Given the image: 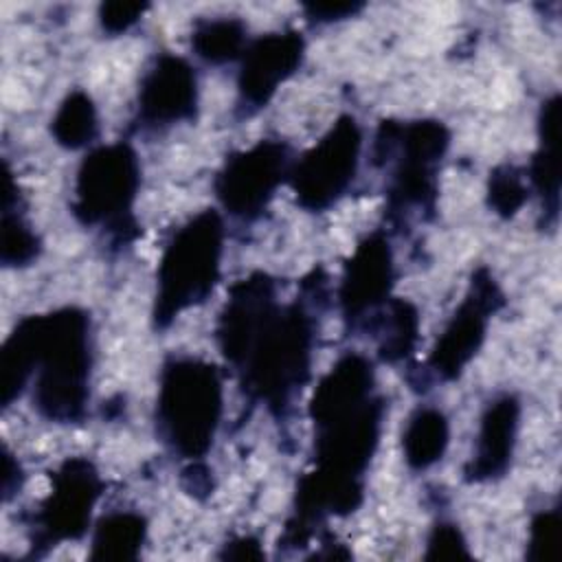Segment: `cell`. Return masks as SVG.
<instances>
[{
	"label": "cell",
	"instance_id": "d6986e66",
	"mask_svg": "<svg viewBox=\"0 0 562 562\" xmlns=\"http://www.w3.org/2000/svg\"><path fill=\"white\" fill-rule=\"evenodd\" d=\"M378 342V360L397 364L415 353L419 340V310L408 299L393 296L364 327Z\"/></svg>",
	"mask_w": 562,
	"mask_h": 562
},
{
	"label": "cell",
	"instance_id": "6da1fadb",
	"mask_svg": "<svg viewBox=\"0 0 562 562\" xmlns=\"http://www.w3.org/2000/svg\"><path fill=\"white\" fill-rule=\"evenodd\" d=\"M329 299V277L310 270L299 294L281 303L277 279L263 270L231 285L215 321V340L233 369L248 406H263L285 428L296 400L312 378L321 316Z\"/></svg>",
	"mask_w": 562,
	"mask_h": 562
},
{
	"label": "cell",
	"instance_id": "8992f818",
	"mask_svg": "<svg viewBox=\"0 0 562 562\" xmlns=\"http://www.w3.org/2000/svg\"><path fill=\"white\" fill-rule=\"evenodd\" d=\"M224 220L220 211L204 209L171 231L156 268L151 327L162 331L173 321L202 305L222 277Z\"/></svg>",
	"mask_w": 562,
	"mask_h": 562
},
{
	"label": "cell",
	"instance_id": "ac0fdd59",
	"mask_svg": "<svg viewBox=\"0 0 562 562\" xmlns=\"http://www.w3.org/2000/svg\"><path fill=\"white\" fill-rule=\"evenodd\" d=\"M149 522L136 509H112L92 527L90 553L92 562H134L147 542Z\"/></svg>",
	"mask_w": 562,
	"mask_h": 562
},
{
	"label": "cell",
	"instance_id": "52a82bcc",
	"mask_svg": "<svg viewBox=\"0 0 562 562\" xmlns=\"http://www.w3.org/2000/svg\"><path fill=\"white\" fill-rule=\"evenodd\" d=\"M140 191V162L127 140L94 145L81 158L70 213L83 228H97L110 250H125L143 235L134 215Z\"/></svg>",
	"mask_w": 562,
	"mask_h": 562
},
{
	"label": "cell",
	"instance_id": "4fadbf2b",
	"mask_svg": "<svg viewBox=\"0 0 562 562\" xmlns=\"http://www.w3.org/2000/svg\"><path fill=\"white\" fill-rule=\"evenodd\" d=\"M200 86L195 68L180 55L158 53L140 75L130 132H165L198 119Z\"/></svg>",
	"mask_w": 562,
	"mask_h": 562
},
{
	"label": "cell",
	"instance_id": "83f0119b",
	"mask_svg": "<svg viewBox=\"0 0 562 562\" xmlns=\"http://www.w3.org/2000/svg\"><path fill=\"white\" fill-rule=\"evenodd\" d=\"M364 9L362 2H310L303 4L305 20L312 24H334L353 18Z\"/></svg>",
	"mask_w": 562,
	"mask_h": 562
},
{
	"label": "cell",
	"instance_id": "cb8c5ba5",
	"mask_svg": "<svg viewBox=\"0 0 562 562\" xmlns=\"http://www.w3.org/2000/svg\"><path fill=\"white\" fill-rule=\"evenodd\" d=\"M562 538V509L555 503L531 516L525 558L531 562H555Z\"/></svg>",
	"mask_w": 562,
	"mask_h": 562
},
{
	"label": "cell",
	"instance_id": "8fae6325",
	"mask_svg": "<svg viewBox=\"0 0 562 562\" xmlns=\"http://www.w3.org/2000/svg\"><path fill=\"white\" fill-rule=\"evenodd\" d=\"M292 165L294 156L288 140L261 138L224 158L213 178L215 200L228 217L255 224L263 217L281 184L288 182Z\"/></svg>",
	"mask_w": 562,
	"mask_h": 562
},
{
	"label": "cell",
	"instance_id": "44dd1931",
	"mask_svg": "<svg viewBox=\"0 0 562 562\" xmlns=\"http://www.w3.org/2000/svg\"><path fill=\"white\" fill-rule=\"evenodd\" d=\"M248 42V26L235 15L198 18L191 29V48L195 57L211 66L239 61Z\"/></svg>",
	"mask_w": 562,
	"mask_h": 562
},
{
	"label": "cell",
	"instance_id": "f546056e",
	"mask_svg": "<svg viewBox=\"0 0 562 562\" xmlns=\"http://www.w3.org/2000/svg\"><path fill=\"white\" fill-rule=\"evenodd\" d=\"M22 483H24L22 465L4 443L2 446V501L9 503L13 496H18L22 490Z\"/></svg>",
	"mask_w": 562,
	"mask_h": 562
},
{
	"label": "cell",
	"instance_id": "9c48e42d",
	"mask_svg": "<svg viewBox=\"0 0 562 562\" xmlns=\"http://www.w3.org/2000/svg\"><path fill=\"white\" fill-rule=\"evenodd\" d=\"M105 490L88 457H68L50 472V492L22 516L29 558H44L64 542L81 540L92 525L94 507Z\"/></svg>",
	"mask_w": 562,
	"mask_h": 562
},
{
	"label": "cell",
	"instance_id": "7a4b0ae2",
	"mask_svg": "<svg viewBox=\"0 0 562 562\" xmlns=\"http://www.w3.org/2000/svg\"><path fill=\"white\" fill-rule=\"evenodd\" d=\"M384 413L386 400L378 393L373 360L360 351H345L318 380L310 400L312 470L296 481L279 551L307 547L327 529L329 516L342 518L362 505Z\"/></svg>",
	"mask_w": 562,
	"mask_h": 562
},
{
	"label": "cell",
	"instance_id": "30bf717a",
	"mask_svg": "<svg viewBox=\"0 0 562 562\" xmlns=\"http://www.w3.org/2000/svg\"><path fill=\"white\" fill-rule=\"evenodd\" d=\"M362 156V125L353 114H340L331 127L294 158L288 184L307 213H325L351 189Z\"/></svg>",
	"mask_w": 562,
	"mask_h": 562
},
{
	"label": "cell",
	"instance_id": "5b68a950",
	"mask_svg": "<svg viewBox=\"0 0 562 562\" xmlns=\"http://www.w3.org/2000/svg\"><path fill=\"white\" fill-rule=\"evenodd\" d=\"M224 415V378L217 364L171 353L158 375L154 428L158 441L182 461H200L215 443Z\"/></svg>",
	"mask_w": 562,
	"mask_h": 562
},
{
	"label": "cell",
	"instance_id": "d4e9b609",
	"mask_svg": "<svg viewBox=\"0 0 562 562\" xmlns=\"http://www.w3.org/2000/svg\"><path fill=\"white\" fill-rule=\"evenodd\" d=\"M472 558L468 540L454 520L437 518L426 538L424 560H461Z\"/></svg>",
	"mask_w": 562,
	"mask_h": 562
},
{
	"label": "cell",
	"instance_id": "277c9868",
	"mask_svg": "<svg viewBox=\"0 0 562 562\" xmlns=\"http://www.w3.org/2000/svg\"><path fill=\"white\" fill-rule=\"evenodd\" d=\"M450 149V130L439 119L380 121L371 162L384 171V220L404 233L432 222L439 202V171Z\"/></svg>",
	"mask_w": 562,
	"mask_h": 562
},
{
	"label": "cell",
	"instance_id": "7402d4cb",
	"mask_svg": "<svg viewBox=\"0 0 562 562\" xmlns=\"http://www.w3.org/2000/svg\"><path fill=\"white\" fill-rule=\"evenodd\" d=\"M50 136L59 147L70 151L92 149L99 138V114L86 90L75 88L61 99L50 119Z\"/></svg>",
	"mask_w": 562,
	"mask_h": 562
},
{
	"label": "cell",
	"instance_id": "7c38bea8",
	"mask_svg": "<svg viewBox=\"0 0 562 562\" xmlns=\"http://www.w3.org/2000/svg\"><path fill=\"white\" fill-rule=\"evenodd\" d=\"M395 259L389 233L373 228L347 257L336 290L345 336L362 334L371 318L393 299Z\"/></svg>",
	"mask_w": 562,
	"mask_h": 562
},
{
	"label": "cell",
	"instance_id": "ba28073f",
	"mask_svg": "<svg viewBox=\"0 0 562 562\" xmlns=\"http://www.w3.org/2000/svg\"><path fill=\"white\" fill-rule=\"evenodd\" d=\"M505 305V294L487 266H479L468 283L465 296L437 336L422 367L408 371L415 393H428L437 382H454L479 356L492 316Z\"/></svg>",
	"mask_w": 562,
	"mask_h": 562
},
{
	"label": "cell",
	"instance_id": "5bb4252c",
	"mask_svg": "<svg viewBox=\"0 0 562 562\" xmlns=\"http://www.w3.org/2000/svg\"><path fill=\"white\" fill-rule=\"evenodd\" d=\"M305 59V40L299 31H272L248 42L237 72L235 116L250 119L263 110L279 88L292 79Z\"/></svg>",
	"mask_w": 562,
	"mask_h": 562
},
{
	"label": "cell",
	"instance_id": "3957f363",
	"mask_svg": "<svg viewBox=\"0 0 562 562\" xmlns=\"http://www.w3.org/2000/svg\"><path fill=\"white\" fill-rule=\"evenodd\" d=\"M92 375L90 314L64 305L20 318L0 351V402L9 408L31 386L33 411L50 424L88 417Z\"/></svg>",
	"mask_w": 562,
	"mask_h": 562
},
{
	"label": "cell",
	"instance_id": "f1b7e54d",
	"mask_svg": "<svg viewBox=\"0 0 562 562\" xmlns=\"http://www.w3.org/2000/svg\"><path fill=\"white\" fill-rule=\"evenodd\" d=\"M217 558L222 560H263L266 551L263 544L257 536H235L231 540H226L217 553Z\"/></svg>",
	"mask_w": 562,
	"mask_h": 562
},
{
	"label": "cell",
	"instance_id": "603a6c76",
	"mask_svg": "<svg viewBox=\"0 0 562 562\" xmlns=\"http://www.w3.org/2000/svg\"><path fill=\"white\" fill-rule=\"evenodd\" d=\"M531 198L525 169L516 165H496L485 184V204L501 220H512Z\"/></svg>",
	"mask_w": 562,
	"mask_h": 562
},
{
	"label": "cell",
	"instance_id": "4316f807",
	"mask_svg": "<svg viewBox=\"0 0 562 562\" xmlns=\"http://www.w3.org/2000/svg\"><path fill=\"white\" fill-rule=\"evenodd\" d=\"M180 485L182 490L195 498V501H206L213 490H215V479H213V470L204 463V459L200 461H189L182 472H180Z\"/></svg>",
	"mask_w": 562,
	"mask_h": 562
},
{
	"label": "cell",
	"instance_id": "484cf974",
	"mask_svg": "<svg viewBox=\"0 0 562 562\" xmlns=\"http://www.w3.org/2000/svg\"><path fill=\"white\" fill-rule=\"evenodd\" d=\"M149 9L145 2H103L99 7V26L110 37L127 33Z\"/></svg>",
	"mask_w": 562,
	"mask_h": 562
},
{
	"label": "cell",
	"instance_id": "2e32d148",
	"mask_svg": "<svg viewBox=\"0 0 562 562\" xmlns=\"http://www.w3.org/2000/svg\"><path fill=\"white\" fill-rule=\"evenodd\" d=\"M538 145L525 169L531 193L540 202V226L553 231L560 217V94L542 99L536 119Z\"/></svg>",
	"mask_w": 562,
	"mask_h": 562
},
{
	"label": "cell",
	"instance_id": "ffe728a7",
	"mask_svg": "<svg viewBox=\"0 0 562 562\" xmlns=\"http://www.w3.org/2000/svg\"><path fill=\"white\" fill-rule=\"evenodd\" d=\"M450 443V419L432 404H419L402 430V454L413 472H426L439 463Z\"/></svg>",
	"mask_w": 562,
	"mask_h": 562
},
{
	"label": "cell",
	"instance_id": "9a60e30c",
	"mask_svg": "<svg viewBox=\"0 0 562 562\" xmlns=\"http://www.w3.org/2000/svg\"><path fill=\"white\" fill-rule=\"evenodd\" d=\"M522 404L516 393H498L483 406L474 450L463 465L461 479L468 485H485L505 479L512 470Z\"/></svg>",
	"mask_w": 562,
	"mask_h": 562
},
{
	"label": "cell",
	"instance_id": "e0dca14e",
	"mask_svg": "<svg viewBox=\"0 0 562 562\" xmlns=\"http://www.w3.org/2000/svg\"><path fill=\"white\" fill-rule=\"evenodd\" d=\"M42 239L26 220V204L4 160L2 173V228H0V261L4 268H29L42 255Z\"/></svg>",
	"mask_w": 562,
	"mask_h": 562
}]
</instances>
